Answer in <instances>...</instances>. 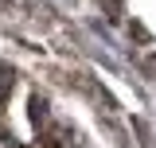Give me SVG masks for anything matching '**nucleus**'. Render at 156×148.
<instances>
[{"instance_id": "1", "label": "nucleus", "mask_w": 156, "mask_h": 148, "mask_svg": "<svg viewBox=\"0 0 156 148\" xmlns=\"http://www.w3.org/2000/svg\"><path fill=\"white\" fill-rule=\"evenodd\" d=\"M4 90H12V70L0 66V97H4Z\"/></svg>"}]
</instances>
